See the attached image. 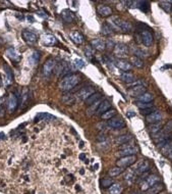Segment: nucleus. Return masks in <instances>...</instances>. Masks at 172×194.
<instances>
[{
	"label": "nucleus",
	"mask_w": 172,
	"mask_h": 194,
	"mask_svg": "<svg viewBox=\"0 0 172 194\" xmlns=\"http://www.w3.org/2000/svg\"><path fill=\"white\" fill-rule=\"evenodd\" d=\"M143 112L142 114H146V115H148V114H153V112H155L156 111V108L153 106V107H150V108H147V109H144V111H142Z\"/></svg>",
	"instance_id": "obj_49"
},
{
	"label": "nucleus",
	"mask_w": 172,
	"mask_h": 194,
	"mask_svg": "<svg viewBox=\"0 0 172 194\" xmlns=\"http://www.w3.org/2000/svg\"><path fill=\"white\" fill-rule=\"evenodd\" d=\"M95 88L92 86H87V87H84L80 90L79 92H77V97L80 100H84V101H86V100L89 98L91 95H93L94 93H95Z\"/></svg>",
	"instance_id": "obj_5"
},
{
	"label": "nucleus",
	"mask_w": 172,
	"mask_h": 194,
	"mask_svg": "<svg viewBox=\"0 0 172 194\" xmlns=\"http://www.w3.org/2000/svg\"><path fill=\"white\" fill-rule=\"evenodd\" d=\"M136 7H139L140 10L147 12V11H149V9H150V3L147 1H137Z\"/></svg>",
	"instance_id": "obj_38"
},
{
	"label": "nucleus",
	"mask_w": 172,
	"mask_h": 194,
	"mask_svg": "<svg viewBox=\"0 0 172 194\" xmlns=\"http://www.w3.org/2000/svg\"><path fill=\"white\" fill-rule=\"evenodd\" d=\"M133 52L134 56H137V57H144V56H148L147 55V52H145L144 50H140L137 47H133Z\"/></svg>",
	"instance_id": "obj_41"
},
{
	"label": "nucleus",
	"mask_w": 172,
	"mask_h": 194,
	"mask_svg": "<svg viewBox=\"0 0 172 194\" xmlns=\"http://www.w3.org/2000/svg\"><path fill=\"white\" fill-rule=\"evenodd\" d=\"M119 29H120L121 31H122V32L129 33L130 31L133 30V26H131V24L129 23V21H120Z\"/></svg>",
	"instance_id": "obj_26"
},
{
	"label": "nucleus",
	"mask_w": 172,
	"mask_h": 194,
	"mask_svg": "<svg viewBox=\"0 0 172 194\" xmlns=\"http://www.w3.org/2000/svg\"><path fill=\"white\" fill-rule=\"evenodd\" d=\"M4 114H5V108L2 105H0V118L4 117Z\"/></svg>",
	"instance_id": "obj_52"
},
{
	"label": "nucleus",
	"mask_w": 172,
	"mask_h": 194,
	"mask_svg": "<svg viewBox=\"0 0 172 194\" xmlns=\"http://www.w3.org/2000/svg\"><path fill=\"white\" fill-rule=\"evenodd\" d=\"M168 156H169L170 159H172V149L170 150V152H169V154H168Z\"/></svg>",
	"instance_id": "obj_54"
},
{
	"label": "nucleus",
	"mask_w": 172,
	"mask_h": 194,
	"mask_svg": "<svg viewBox=\"0 0 172 194\" xmlns=\"http://www.w3.org/2000/svg\"><path fill=\"white\" fill-rule=\"evenodd\" d=\"M140 38H142V42L144 45L146 46H151L153 43V36L149 31H140Z\"/></svg>",
	"instance_id": "obj_12"
},
{
	"label": "nucleus",
	"mask_w": 172,
	"mask_h": 194,
	"mask_svg": "<svg viewBox=\"0 0 172 194\" xmlns=\"http://www.w3.org/2000/svg\"><path fill=\"white\" fill-rule=\"evenodd\" d=\"M54 120H56V118L54 115L48 114V112H39L35 117V122H50Z\"/></svg>",
	"instance_id": "obj_13"
},
{
	"label": "nucleus",
	"mask_w": 172,
	"mask_h": 194,
	"mask_svg": "<svg viewBox=\"0 0 172 194\" xmlns=\"http://www.w3.org/2000/svg\"><path fill=\"white\" fill-rule=\"evenodd\" d=\"M161 120H162V114H161V112H159V111H155V112H153V114H148L146 117V121L151 124L160 123Z\"/></svg>",
	"instance_id": "obj_16"
},
{
	"label": "nucleus",
	"mask_w": 172,
	"mask_h": 194,
	"mask_svg": "<svg viewBox=\"0 0 172 194\" xmlns=\"http://www.w3.org/2000/svg\"><path fill=\"white\" fill-rule=\"evenodd\" d=\"M133 139V137L130 135H121V136H118L116 139H115V143H116L117 145H123V144H127V142H129L130 140Z\"/></svg>",
	"instance_id": "obj_25"
},
{
	"label": "nucleus",
	"mask_w": 172,
	"mask_h": 194,
	"mask_svg": "<svg viewBox=\"0 0 172 194\" xmlns=\"http://www.w3.org/2000/svg\"><path fill=\"white\" fill-rule=\"evenodd\" d=\"M56 67V62L53 58H48L47 60L45 61V64L43 65V68H42V72H43V76L44 77H50L53 73V71H54V68Z\"/></svg>",
	"instance_id": "obj_3"
},
{
	"label": "nucleus",
	"mask_w": 172,
	"mask_h": 194,
	"mask_svg": "<svg viewBox=\"0 0 172 194\" xmlns=\"http://www.w3.org/2000/svg\"><path fill=\"white\" fill-rule=\"evenodd\" d=\"M111 107V104H110V102L108 101V100H102V102L100 103V105H99V107L98 109H97V111H96V114H103L104 112H106L107 111H109Z\"/></svg>",
	"instance_id": "obj_20"
},
{
	"label": "nucleus",
	"mask_w": 172,
	"mask_h": 194,
	"mask_svg": "<svg viewBox=\"0 0 172 194\" xmlns=\"http://www.w3.org/2000/svg\"><path fill=\"white\" fill-rule=\"evenodd\" d=\"M159 5L161 6V8H163L166 12H170L171 8H172V5L170 2H166V1H161L159 3Z\"/></svg>",
	"instance_id": "obj_42"
},
{
	"label": "nucleus",
	"mask_w": 172,
	"mask_h": 194,
	"mask_svg": "<svg viewBox=\"0 0 172 194\" xmlns=\"http://www.w3.org/2000/svg\"><path fill=\"white\" fill-rule=\"evenodd\" d=\"M133 178H134L133 171V170H129V171H127V173L125 174V176H124V180H125L126 182L131 183V182H133Z\"/></svg>",
	"instance_id": "obj_43"
},
{
	"label": "nucleus",
	"mask_w": 172,
	"mask_h": 194,
	"mask_svg": "<svg viewBox=\"0 0 172 194\" xmlns=\"http://www.w3.org/2000/svg\"><path fill=\"white\" fill-rule=\"evenodd\" d=\"M139 149L136 146L129 145V144H123V146L120 147L119 151H118V155L123 157V156H129V155H136Z\"/></svg>",
	"instance_id": "obj_2"
},
{
	"label": "nucleus",
	"mask_w": 172,
	"mask_h": 194,
	"mask_svg": "<svg viewBox=\"0 0 172 194\" xmlns=\"http://www.w3.org/2000/svg\"><path fill=\"white\" fill-rule=\"evenodd\" d=\"M136 161V155H129V156H123V157L119 158L116 161L117 167L120 168H127L130 167L131 165H133Z\"/></svg>",
	"instance_id": "obj_6"
},
{
	"label": "nucleus",
	"mask_w": 172,
	"mask_h": 194,
	"mask_svg": "<svg viewBox=\"0 0 172 194\" xmlns=\"http://www.w3.org/2000/svg\"><path fill=\"white\" fill-rule=\"evenodd\" d=\"M122 192V186L119 184H113L109 188V194H121Z\"/></svg>",
	"instance_id": "obj_32"
},
{
	"label": "nucleus",
	"mask_w": 172,
	"mask_h": 194,
	"mask_svg": "<svg viewBox=\"0 0 172 194\" xmlns=\"http://www.w3.org/2000/svg\"><path fill=\"white\" fill-rule=\"evenodd\" d=\"M91 45H92L93 48H95L98 51H103L106 48V43L104 40L99 39V38H95L91 41Z\"/></svg>",
	"instance_id": "obj_14"
},
{
	"label": "nucleus",
	"mask_w": 172,
	"mask_h": 194,
	"mask_svg": "<svg viewBox=\"0 0 172 194\" xmlns=\"http://www.w3.org/2000/svg\"><path fill=\"white\" fill-rule=\"evenodd\" d=\"M171 149H172V142H169V143H167L165 146L162 147V152H163L164 155L168 156V154H169V152H170Z\"/></svg>",
	"instance_id": "obj_46"
},
{
	"label": "nucleus",
	"mask_w": 172,
	"mask_h": 194,
	"mask_svg": "<svg viewBox=\"0 0 172 194\" xmlns=\"http://www.w3.org/2000/svg\"><path fill=\"white\" fill-rule=\"evenodd\" d=\"M85 53H86V56L88 58L92 59V56H93V49L91 48H86L85 49Z\"/></svg>",
	"instance_id": "obj_50"
},
{
	"label": "nucleus",
	"mask_w": 172,
	"mask_h": 194,
	"mask_svg": "<svg viewBox=\"0 0 172 194\" xmlns=\"http://www.w3.org/2000/svg\"><path fill=\"white\" fill-rule=\"evenodd\" d=\"M159 194H160V193H159ZM161 194H163V193H161Z\"/></svg>",
	"instance_id": "obj_57"
},
{
	"label": "nucleus",
	"mask_w": 172,
	"mask_h": 194,
	"mask_svg": "<svg viewBox=\"0 0 172 194\" xmlns=\"http://www.w3.org/2000/svg\"><path fill=\"white\" fill-rule=\"evenodd\" d=\"M6 55H7V57H9L11 59V61L13 62H18L21 60V55L20 53H18L17 50L14 48H8L6 50Z\"/></svg>",
	"instance_id": "obj_17"
},
{
	"label": "nucleus",
	"mask_w": 172,
	"mask_h": 194,
	"mask_svg": "<svg viewBox=\"0 0 172 194\" xmlns=\"http://www.w3.org/2000/svg\"><path fill=\"white\" fill-rule=\"evenodd\" d=\"M149 129V132L153 134V135H155L156 133H158L159 131H160L162 129V125L161 123H155V124H152L150 125V126L148 127Z\"/></svg>",
	"instance_id": "obj_29"
},
{
	"label": "nucleus",
	"mask_w": 172,
	"mask_h": 194,
	"mask_svg": "<svg viewBox=\"0 0 172 194\" xmlns=\"http://www.w3.org/2000/svg\"><path fill=\"white\" fill-rule=\"evenodd\" d=\"M127 54H129V47H127V45L123 44V43H118V44L115 45L114 55L116 56V57L124 58L126 57Z\"/></svg>",
	"instance_id": "obj_7"
},
{
	"label": "nucleus",
	"mask_w": 172,
	"mask_h": 194,
	"mask_svg": "<svg viewBox=\"0 0 172 194\" xmlns=\"http://www.w3.org/2000/svg\"><path fill=\"white\" fill-rule=\"evenodd\" d=\"M123 172V169L120 168V167H115V168H112L109 170L108 172V175L110 177H117L119 176V175Z\"/></svg>",
	"instance_id": "obj_34"
},
{
	"label": "nucleus",
	"mask_w": 172,
	"mask_h": 194,
	"mask_svg": "<svg viewBox=\"0 0 172 194\" xmlns=\"http://www.w3.org/2000/svg\"><path fill=\"white\" fill-rule=\"evenodd\" d=\"M97 11H98V14L101 15V17H110L112 14V9L109 7L107 5H98V7H97Z\"/></svg>",
	"instance_id": "obj_18"
},
{
	"label": "nucleus",
	"mask_w": 172,
	"mask_h": 194,
	"mask_svg": "<svg viewBox=\"0 0 172 194\" xmlns=\"http://www.w3.org/2000/svg\"><path fill=\"white\" fill-rule=\"evenodd\" d=\"M39 59H40V53L38 51H34L32 53V55H31V57H30L31 64H32L33 65H35L36 64H38L39 62Z\"/></svg>",
	"instance_id": "obj_39"
},
{
	"label": "nucleus",
	"mask_w": 172,
	"mask_h": 194,
	"mask_svg": "<svg viewBox=\"0 0 172 194\" xmlns=\"http://www.w3.org/2000/svg\"><path fill=\"white\" fill-rule=\"evenodd\" d=\"M101 184L104 188H107V187H110L113 185V180L110 179V178H106V179H103L101 181Z\"/></svg>",
	"instance_id": "obj_45"
},
{
	"label": "nucleus",
	"mask_w": 172,
	"mask_h": 194,
	"mask_svg": "<svg viewBox=\"0 0 172 194\" xmlns=\"http://www.w3.org/2000/svg\"><path fill=\"white\" fill-rule=\"evenodd\" d=\"M144 93H146V87L145 86H136L129 90V94L133 97H139Z\"/></svg>",
	"instance_id": "obj_19"
},
{
	"label": "nucleus",
	"mask_w": 172,
	"mask_h": 194,
	"mask_svg": "<svg viewBox=\"0 0 172 194\" xmlns=\"http://www.w3.org/2000/svg\"><path fill=\"white\" fill-rule=\"evenodd\" d=\"M130 61H131V64L136 68H143L144 67V61L140 57H137V56H134V55L131 56Z\"/></svg>",
	"instance_id": "obj_37"
},
{
	"label": "nucleus",
	"mask_w": 172,
	"mask_h": 194,
	"mask_svg": "<svg viewBox=\"0 0 172 194\" xmlns=\"http://www.w3.org/2000/svg\"><path fill=\"white\" fill-rule=\"evenodd\" d=\"M112 32H113V29H112L111 27L107 26V25H104V26L102 27L101 33L103 34V35H110Z\"/></svg>",
	"instance_id": "obj_47"
},
{
	"label": "nucleus",
	"mask_w": 172,
	"mask_h": 194,
	"mask_svg": "<svg viewBox=\"0 0 172 194\" xmlns=\"http://www.w3.org/2000/svg\"><path fill=\"white\" fill-rule=\"evenodd\" d=\"M153 99H154L153 95L150 94L148 92L144 93V94L137 97V101H140V102H152Z\"/></svg>",
	"instance_id": "obj_28"
},
{
	"label": "nucleus",
	"mask_w": 172,
	"mask_h": 194,
	"mask_svg": "<svg viewBox=\"0 0 172 194\" xmlns=\"http://www.w3.org/2000/svg\"><path fill=\"white\" fill-rule=\"evenodd\" d=\"M5 137L4 133H0V140H5Z\"/></svg>",
	"instance_id": "obj_53"
},
{
	"label": "nucleus",
	"mask_w": 172,
	"mask_h": 194,
	"mask_svg": "<svg viewBox=\"0 0 172 194\" xmlns=\"http://www.w3.org/2000/svg\"><path fill=\"white\" fill-rule=\"evenodd\" d=\"M101 99H102V94H101V93L95 92L93 95H91L85 102H86V104L88 106H91L92 104H94V103H96L97 101H99V100H101Z\"/></svg>",
	"instance_id": "obj_23"
},
{
	"label": "nucleus",
	"mask_w": 172,
	"mask_h": 194,
	"mask_svg": "<svg viewBox=\"0 0 172 194\" xmlns=\"http://www.w3.org/2000/svg\"><path fill=\"white\" fill-rule=\"evenodd\" d=\"M43 41L46 45H54L55 43L57 42V40H56L55 37L52 35H44Z\"/></svg>",
	"instance_id": "obj_33"
},
{
	"label": "nucleus",
	"mask_w": 172,
	"mask_h": 194,
	"mask_svg": "<svg viewBox=\"0 0 172 194\" xmlns=\"http://www.w3.org/2000/svg\"><path fill=\"white\" fill-rule=\"evenodd\" d=\"M7 106H8V111L10 112L15 111V109L17 108L18 100H17V95H15V94H10L8 96Z\"/></svg>",
	"instance_id": "obj_11"
},
{
	"label": "nucleus",
	"mask_w": 172,
	"mask_h": 194,
	"mask_svg": "<svg viewBox=\"0 0 172 194\" xmlns=\"http://www.w3.org/2000/svg\"><path fill=\"white\" fill-rule=\"evenodd\" d=\"M102 102V99L101 100H99V101H97L96 103H94V104H92L91 106H89V108H88V111H87V114L88 115H92L94 114L95 112L97 111V109H98L99 107V105H100V103Z\"/></svg>",
	"instance_id": "obj_35"
},
{
	"label": "nucleus",
	"mask_w": 172,
	"mask_h": 194,
	"mask_svg": "<svg viewBox=\"0 0 172 194\" xmlns=\"http://www.w3.org/2000/svg\"><path fill=\"white\" fill-rule=\"evenodd\" d=\"M69 37H70V39L77 45L82 44V43L85 41V38H84L83 34L79 32V31H73V32L69 34Z\"/></svg>",
	"instance_id": "obj_15"
},
{
	"label": "nucleus",
	"mask_w": 172,
	"mask_h": 194,
	"mask_svg": "<svg viewBox=\"0 0 172 194\" xmlns=\"http://www.w3.org/2000/svg\"><path fill=\"white\" fill-rule=\"evenodd\" d=\"M106 47H107L108 49H112V48H114V47H115L114 42L112 41V40H108L107 43H106Z\"/></svg>",
	"instance_id": "obj_51"
},
{
	"label": "nucleus",
	"mask_w": 172,
	"mask_h": 194,
	"mask_svg": "<svg viewBox=\"0 0 172 194\" xmlns=\"http://www.w3.org/2000/svg\"><path fill=\"white\" fill-rule=\"evenodd\" d=\"M62 102L64 103L65 105H73L77 101V97L73 94H70V93H67V94H64L62 96Z\"/></svg>",
	"instance_id": "obj_22"
},
{
	"label": "nucleus",
	"mask_w": 172,
	"mask_h": 194,
	"mask_svg": "<svg viewBox=\"0 0 172 194\" xmlns=\"http://www.w3.org/2000/svg\"><path fill=\"white\" fill-rule=\"evenodd\" d=\"M0 83H1V77H0Z\"/></svg>",
	"instance_id": "obj_56"
},
{
	"label": "nucleus",
	"mask_w": 172,
	"mask_h": 194,
	"mask_svg": "<svg viewBox=\"0 0 172 194\" xmlns=\"http://www.w3.org/2000/svg\"><path fill=\"white\" fill-rule=\"evenodd\" d=\"M80 77L77 74L65 75L60 80V82L58 84V87L61 91L67 92V91H70L71 89H73L74 87L80 83Z\"/></svg>",
	"instance_id": "obj_1"
},
{
	"label": "nucleus",
	"mask_w": 172,
	"mask_h": 194,
	"mask_svg": "<svg viewBox=\"0 0 172 194\" xmlns=\"http://www.w3.org/2000/svg\"><path fill=\"white\" fill-rule=\"evenodd\" d=\"M107 126L111 129H121L125 127V122L119 117H114L113 118L108 121Z\"/></svg>",
	"instance_id": "obj_9"
},
{
	"label": "nucleus",
	"mask_w": 172,
	"mask_h": 194,
	"mask_svg": "<svg viewBox=\"0 0 172 194\" xmlns=\"http://www.w3.org/2000/svg\"><path fill=\"white\" fill-rule=\"evenodd\" d=\"M21 36H23V39L24 40V41H26L28 44H30V45L36 43L37 40H38V36H37L35 33L31 32V31H27V30L23 31Z\"/></svg>",
	"instance_id": "obj_10"
},
{
	"label": "nucleus",
	"mask_w": 172,
	"mask_h": 194,
	"mask_svg": "<svg viewBox=\"0 0 172 194\" xmlns=\"http://www.w3.org/2000/svg\"><path fill=\"white\" fill-rule=\"evenodd\" d=\"M149 161H137L136 165H134V168L133 169L134 175H143L144 173H146L147 171L149 170Z\"/></svg>",
	"instance_id": "obj_8"
},
{
	"label": "nucleus",
	"mask_w": 172,
	"mask_h": 194,
	"mask_svg": "<svg viewBox=\"0 0 172 194\" xmlns=\"http://www.w3.org/2000/svg\"><path fill=\"white\" fill-rule=\"evenodd\" d=\"M162 130L164 131L165 133H167V134H170L172 132V121H169L168 123L165 125V126L162 128Z\"/></svg>",
	"instance_id": "obj_48"
},
{
	"label": "nucleus",
	"mask_w": 172,
	"mask_h": 194,
	"mask_svg": "<svg viewBox=\"0 0 172 194\" xmlns=\"http://www.w3.org/2000/svg\"><path fill=\"white\" fill-rule=\"evenodd\" d=\"M116 65H117V68H119L120 70H122L124 72L129 71L131 68V64H129L127 61H124V60H118L116 62Z\"/></svg>",
	"instance_id": "obj_31"
},
{
	"label": "nucleus",
	"mask_w": 172,
	"mask_h": 194,
	"mask_svg": "<svg viewBox=\"0 0 172 194\" xmlns=\"http://www.w3.org/2000/svg\"><path fill=\"white\" fill-rule=\"evenodd\" d=\"M61 17H62V20L67 24L73 23V21H74V14L69 10H63L61 14Z\"/></svg>",
	"instance_id": "obj_24"
},
{
	"label": "nucleus",
	"mask_w": 172,
	"mask_h": 194,
	"mask_svg": "<svg viewBox=\"0 0 172 194\" xmlns=\"http://www.w3.org/2000/svg\"><path fill=\"white\" fill-rule=\"evenodd\" d=\"M116 114H117V112L115 109H109V111L104 112V114L101 115V118H102V120H111V118H113Z\"/></svg>",
	"instance_id": "obj_30"
},
{
	"label": "nucleus",
	"mask_w": 172,
	"mask_h": 194,
	"mask_svg": "<svg viewBox=\"0 0 172 194\" xmlns=\"http://www.w3.org/2000/svg\"><path fill=\"white\" fill-rule=\"evenodd\" d=\"M164 185L163 184H155V185H153L152 187H150V188L146 191V194H159L160 192H162L164 190Z\"/></svg>",
	"instance_id": "obj_21"
},
{
	"label": "nucleus",
	"mask_w": 172,
	"mask_h": 194,
	"mask_svg": "<svg viewBox=\"0 0 172 194\" xmlns=\"http://www.w3.org/2000/svg\"><path fill=\"white\" fill-rule=\"evenodd\" d=\"M4 71H5V75H6V84L9 85L12 82V72L11 68L8 67L7 64L4 65Z\"/></svg>",
	"instance_id": "obj_36"
},
{
	"label": "nucleus",
	"mask_w": 172,
	"mask_h": 194,
	"mask_svg": "<svg viewBox=\"0 0 172 194\" xmlns=\"http://www.w3.org/2000/svg\"><path fill=\"white\" fill-rule=\"evenodd\" d=\"M73 65H74V68H77V70H80V68H83L85 67L86 64L83 59H76V60L73 61Z\"/></svg>",
	"instance_id": "obj_44"
},
{
	"label": "nucleus",
	"mask_w": 172,
	"mask_h": 194,
	"mask_svg": "<svg viewBox=\"0 0 172 194\" xmlns=\"http://www.w3.org/2000/svg\"><path fill=\"white\" fill-rule=\"evenodd\" d=\"M136 106L139 107L140 109H142V111H144V109H147V108H150V107H153V104L151 102H140V101H136Z\"/></svg>",
	"instance_id": "obj_40"
},
{
	"label": "nucleus",
	"mask_w": 172,
	"mask_h": 194,
	"mask_svg": "<svg viewBox=\"0 0 172 194\" xmlns=\"http://www.w3.org/2000/svg\"><path fill=\"white\" fill-rule=\"evenodd\" d=\"M1 45H2V40L0 39V46H1Z\"/></svg>",
	"instance_id": "obj_55"
},
{
	"label": "nucleus",
	"mask_w": 172,
	"mask_h": 194,
	"mask_svg": "<svg viewBox=\"0 0 172 194\" xmlns=\"http://www.w3.org/2000/svg\"><path fill=\"white\" fill-rule=\"evenodd\" d=\"M121 80L123 81V82H125L127 84H130V83H133L134 82V76L133 74H130V73H127V72H125V73H123V74H121Z\"/></svg>",
	"instance_id": "obj_27"
},
{
	"label": "nucleus",
	"mask_w": 172,
	"mask_h": 194,
	"mask_svg": "<svg viewBox=\"0 0 172 194\" xmlns=\"http://www.w3.org/2000/svg\"><path fill=\"white\" fill-rule=\"evenodd\" d=\"M159 180H160L159 177L156 176V175H150V176H148V178H146V179L143 181V183L140 184V188H142V190H144V191H147L150 187L157 184L159 182Z\"/></svg>",
	"instance_id": "obj_4"
}]
</instances>
